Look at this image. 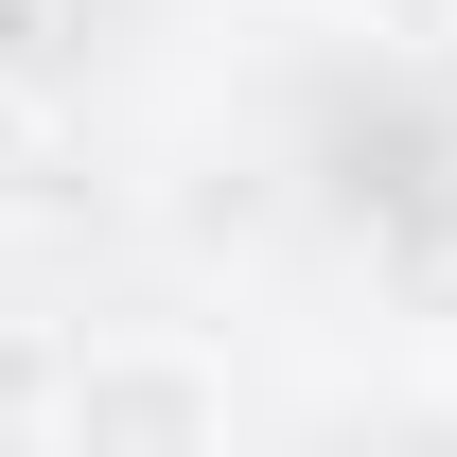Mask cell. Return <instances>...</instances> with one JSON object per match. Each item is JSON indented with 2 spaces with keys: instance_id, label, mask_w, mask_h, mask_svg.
I'll list each match as a JSON object with an SVG mask.
<instances>
[{
  "instance_id": "6da1fadb",
  "label": "cell",
  "mask_w": 457,
  "mask_h": 457,
  "mask_svg": "<svg viewBox=\"0 0 457 457\" xmlns=\"http://www.w3.org/2000/svg\"><path fill=\"white\" fill-rule=\"evenodd\" d=\"M54 440H88V457H212V440H246V370L212 335H176V317H123V335H88L54 370Z\"/></svg>"
},
{
  "instance_id": "7a4b0ae2",
  "label": "cell",
  "mask_w": 457,
  "mask_h": 457,
  "mask_svg": "<svg viewBox=\"0 0 457 457\" xmlns=\"http://www.w3.org/2000/svg\"><path fill=\"white\" fill-rule=\"evenodd\" d=\"M71 176H88V159H71V106L0 71V228H54V212H71Z\"/></svg>"
}]
</instances>
